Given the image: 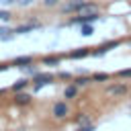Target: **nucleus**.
I'll return each instance as SVG.
<instances>
[{
  "label": "nucleus",
  "instance_id": "f257e3e1",
  "mask_svg": "<svg viewBox=\"0 0 131 131\" xmlns=\"http://www.w3.org/2000/svg\"><path fill=\"white\" fill-rule=\"evenodd\" d=\"M106 96H111V98H123L127 92H129V86L125 84V82H113V84H108L106 86Z\"/></svg>",
  "mask_w": 131,
  "mask_h": 131
},
{
  "label": "nucleus",
  "instance_id": "f03ea898",
  "mask_svg": "<svg viewBox=\"0 0 131 131\" xmlns=\"http://www.w3.org/2000/svg\"><path fill=\"white\" fill-rule=\"evenodd\" d=\"M53 80H55V76H53V74H49V72H37V74L33 76V84H35V90H39V88H43V86L51 84Z\"/></svg>",
  "mask_w": 131,
  "mask_h": 131
},
{
  "label": "nucleus",
  "instance_id": "7ed1b4c3",
  "mask_svg": "<svg viewBox=\"0 0 131 131\" xmlns=\"http://www.w3.org/2000/svg\"><path fill=\"white\" fill-rule=\"evenodd\" d=\"M51 115H53V119H66V117L70 115V106H68V102H66V100L55 102L53 108H51Z\"/></svg>",
  "mask_w": 131,
  "mask_h": 131
},
{
  "label": "nucleus",
  "instance_id": "20e7f679",
  "mask_svg": "<svg viewBox=\"0 0 131 131\" xmlns=\"http://www.w3.org/2000/svg\"><path fill=\"white\" fill-rule=\"evenodd\" d=\"M98 20V12H92V14H78L74 18H70L68 25H86V23H94Z\"/></svg>",
  "mask_w": 131,
  "mask_h": 131
},
{
  "label": "nucleus",
  "instance_id": "39448f33",
  "mask_svg": "<svg viewBox=\"0 0 131 131\" xmlns=\"http://www.w3.org/2000/svg\"><path fill=\"white\" fill-rule=\"evenodd\" d=\"M86 2H88V0H72V2L63 4V6H61V10H63V12H80V10H82V6H84Z\"/></svg>",
  "mask_w": 131,
  "mask_h": 131
},
{
  "label": "nucleus",
  "instance_id": "423d86ee",
  "mask_svg": "<svg viewBox=\"0 0 131 131\" xmlns=\"http://www.w3.org/2000/svg\"><path fill=\"white\" fill-rule=\"evenodd\" d=\"M88 55H92V49H90V47H78V49H74V51L68 53L70 59H84V57H88Z\"/></svg>",
  "mask_w": 131,
  "mask_h": 131
},
{
  "label": "nucleus",
  "instance_id": "0eeeda50",
  "mask_svg": "<svg viewBox=\"0 0 131 131\" xmlns=\"http://www.w3.org/2000/svg\"><path fill=\"white\" fill-rule=\"evenodd\" d=\"M41 27V23H27V25H18L16 29H14V35H25V33H31V31H35V29H39Z\"/></svg>",
  "mask_w": 131,
  "mask_h": 131
},
{
  "label": "nucleus",
  "instance_id": "6e6552de",
  "mask_svg": "<svg viewBox=\"0 0 131 131\" xmlns=\"http://www.w3.org/2000/svg\"><path fill=\"white\" fill-rule=\"evenodd\" d=\"M12 100H14V104L25 106V104H29V102H31V94H29V92H25V90H23V92H14V98H12Z\"/></svg>",
  "mask_w": 131,
  "mask_h": 131
},
{
  "label": "nucleus",
  "instance_id": "1a4fd4ad",
  "mask_svg": "<svg viewBox=\"0 0 131 131\" xmlns=\"http://www.w3.org/2000/svg\"><path fill=\"white\" fill-rule=\"evenodd\" d=\"M31 63H33V57L31 55H18V57L12 59V66H16V68H27Z\"/></svg>",
  "mask_w": 131,
  "mask_h": 131
},
{
  "label": "nucleus",
  "instance_id": "9d476101",
  "mask_svg": "<svg viewBox=\"0 0 131 131\" xmlns=\"http://www.w3.org/2000/svg\"><path fill=\"white\" fill-rule=\"evenodd\" d=\"M27 86H29V80H27V78H20V80H16V82L10 86V90H12V92H23Z\"/></svg>",
  "mask_w": 131,
  "mask_h": 131
},
{
  "label": "nucleus",
  "instance_id": "9b49d317",
  "mask_svg": "<svg viewBox=\"0 0 131 131\" xmlns=\"http://www.w3.org/2000/svg\"><path fill=\"white\" fill-rule=\"evenodd\" d=\"M92 12H98V6H96L94 2H86L78 14H92Z\"/></svg>",
  "mask_w": 131,
  "mask_h": 131
},
{
  "label": "nucleus",
  "instance_id": "f8f14e48",
  "mask_svg": "<svg viewBox=\"0 0 131 131\" xmlns=\"http://www.w3.org/2000/svg\"><path fill=\"white\" fill-rule=\"evenodd\" d=\"M90 82H94V80H92V76H78V78H74V84H76L78 88H82V86H88Z\"/></svg>",
  "mask_w": 131,
  "mask_h": 131
},
{
  "label": "nucleus",
  "instance_id": "ddd939ff",
  "mask_svg": "<svg viewBox=\"0 0 131 131\" xmlns=\"http://www.w3.org/2000/svg\"><path fill=\"white\" fill-rule=\"evenodd\" d=\"M63 96H66V98H76V96H78V86H76L74 82H72L70 86H66V90H63Z\"/></svg>",
  "mask_w": 131,
  "mask_h": 131
},
{
  "label": "nucleus",
  "instance_id": "4468645a",
  "mask_svg": "<svg viewBox=\"0 0 131 131\" xmlns=\"http://www.w3.org/2000/svg\"><path fill=\"white\" fill-rule=\"evenodd\" d=\"M41 63H43V66H57V63H59V55H45V57L41 59Z\"/></svg>",
  "mask_w": 131,
  "mask_h": 131
},
{
  "label": "nucleus",
  "instance_id": "2eb2a0df",
  "mask_svg": "<svg viewBox=\"0 0 131 131\" xmlns=\"http://www.w3.org/2000/svg\"><path fill=\"white\" fill-rule=\"evenodd\" d=\"M92 80L94 82H108L111 80V74H106V72H94L92 74Z\"/></svg>",
  "mask_w": 131,
  "mask_h": 131
},
{
  "label": "nucleus",
  "instance_id": "dca6fc26",
  "mask_svg": "<svg viewBox=\"0 0 131 131\" xmlns=\"http://www.w3.org/2000/svg\"><path fill=\"white\" fill-rule=\"evenodd\" d=\"M86 123H92V121H90V117H88L86 113H80V115L76 117V125H86Z\"/></svg>",
  "mask_w": 131,
  "mask_h": 131
},
{
  "label": "nucleus",
  "instance_id": "f3484780",
  "mask_svg": "<svg viewBox=\"0 0 131 131\" xmlns=\"http://www.w3.org/2000/svg\"><path fill=\"white\" fill-rule=\"evenodd\" d=\"M94 33V27H92V23H86V25H82V35L84 37H90Z\"/></svg>",
  "mask_w": 131,
  "mask_h": 131
},
{
  "label": "nucleus",
  "instance_id": "a211bd4d",
  "mask_svg": "<svg viewBox=\"0 0 131 131\" xmlns=\"http://www.w3.org/2000/svg\"><path fill=\"white\" fill-rule=\"evenodd\" d=\"M12 35H14V31H10L6 27H0V39H10Z\"/></svg>",
  "mask_w": 131,
  "mask_h": 131
},
{
  "label": "nucleus",
  "instance_id": "6ab92c4d",
  "mask_svg": "<svg viewBox=\"0 0 131 131\" xmlns=\"http://www.w3.org/2000/svg\"><path fill=\"white\" fill-rule=\"evenodd\" d=\"M117 76H119V78H123V80H131V68L119 70V72H117Z\"/></svg>",
  "mask_w": 131,
  "mask_h": 131
},
{
  "label": "nucleus",
  "instance_id": "aec40b11",
  "mask_svg": "<svg viewBox=\"0 0 131 131\" xmlns=\"http://www.w3.org/2000/svg\"><path fill=\"white\" fill-rule=\"evenodd\" d=\"M96 127H94V123H86V125H78L76 127V131H94Z\"/></svg>",
  "mask_w": 131,
  "mask_h": 131
},
{
  "label": "nucleus",
  "instance_id": "412c9836",
  "mask_svg": "<svg viewBox=\"0 0 131 131\" xmlns=\"http://www.w3.org/2000/svg\"><path fill=\"white\" fill-rule=\"evenodd\" d=\"M121 45V41H106V43H102V47L106 49V51H111L113 47H119Z\"/></svg>",
  "mask_w": 131,
  "mask_h": 131
},
{
  "label": "nucleus",
  "instance_id": "4be33fe9",
  "mask_svg": "<svg viewBox=\"0 0 131 131\" xmlns=\"http://www.w3.org/2000/svg\"><path fill=\"white\" fill-rule=\"evenodd\" d=\"M57 78H59V80H72V74H70V72H59Z\"/></svg>",
  "mask_w": 131,
  "mask_h": 131
},
{
  "label": "nucleus",
  "instance_id": "5701e85b",
  "mask_svg": "<svg viewBox=\"0 0 131 131\" xmlns=\"http://www.w3.org/2000/svg\"><path fill=\"white\" fill-rule=\"evenodd\" d=\"M10 16H12V14H10L8 10H0V20H10Z\"/></svg>",
  "mask_w": 131,
  "mask_h": 131
},
{
  "label": "nucleus",
  "instance_id": "b1692460",
  "mask_svg": "<svg viewBox=\"0 0 131 131\" xmlns=\"http://www.w3.org/2000/svg\"><path fill=\"white\" fill-rule=\"evenodd\" d=\"M57 2H59V0H43V4H45V6H55Z\"/></svg>",
  "mask_w": 131,
  "mask_h": 131
},
{
  "label": "nucleus",
  "instance_id": "393cba45",
  "mask_svg": "<svg viewBox=\"0 0 131 131\" xmlns=\"http://www.w3.org/2000/svg\"><path fill=\"white\" fill-rule=\"evenodd\" d=\"M4 70H8V66L6 63H0V72H4Z\"/></svg>",
  "mask_w": 131,
  "mask_h": 131
}]
</instances>
